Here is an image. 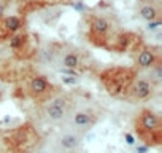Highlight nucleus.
Returning <instances> with one entry per match:
<instances>
[{
	"instance_id": "f257e3e1",
	"label": "nucleus",
	"mask_w": 162,
	"mask_h": 153,
	"mask_svg": "<svg viewBox=\"0 0 162 153\" xmlns=\"http://www.w3.org/2000/svg\"><path fill=\"white\" fill-rule=\"evenodd\" d=\"M70 110H72L70 97L64 93H56L43 104L41 115L46 121L57 124V123H65Z\"/></svg>"
},
{
	"instance_id": "f03ea898",
	"label": "nucleus",
	"mask_w": 162,
	"mask_h": 153,
	"mask_svg": "<svg viewBox=\"0 0 162 153\" xmlns=\"http://www.w3.org/2000/svg\"><path fill=\"white\" fill-rule=\"evenodd\" d=\"M95 121H97V117H95V112H92L88 107H76L72 109L69 112V117H67L65 123H67V129H72L78 134H84L86 131H89Z\"/></svg>"
},
{
	"instance_id": "7ed1b4c3",
	"label": "nucleus",
	"mask_w": 162,
	"mask_h": 153,
	"mask_svg": "<svg viewBox=\"0 0 162 153\" xmlns=\"http://www.w3.org/2000/svg\"><path fill=\"white\" fill-rule=\"evenodd\" d=\"M156 89V83L149 75H137L129 86V96L133 101H145L151 97Z\"/></svg>"
},
{
	"instance_id": "20e7f679",
	"label": "nucleus",
	"mask_w": 162,
	"mask_h": 153,
	"mask_svg": "<svg viewBox=\"0 0 162 153\" xmlns=\"http://www.w3.org/2000/svg\"><path fill=\"white\" fill-rule=\"evenodd\" d=\"M54 62L65 70H73L80 65L81 57L80 53L72 46H62L59 51L54 53Z\"/></svg>"
},
{
	"instance_id": "39448f33",
	"label": "nucleus",
	"mask_w": 162,
	"mask_h": 153,
	"mask_svg": "<svg viewBox=\"0 0 162 153\" xmlns=\"http://www.w3.org/2000/svg\"><path fill=\"white\" fill-rule=\"evenodd\" d=\"M81 142H83V134H78L72 129H65L57 136L56 145L62 151H75L81 145Z\"/></svg>"
},
{
	"instance_id": "423d86ee",
	"label": "nucleus",
	"mask_w": 162,
	"mask_h": 153,
	"mask_svg": "<svg viewBox=\"0 0 162 153\" xmlns=\"http://www.w3.org/2000/svg\"><path fill=\"white\" fill-rule=\"evenodd\" d=\"M138 129L141 132H149V134H154L160 131V118L154 112L151 110H141L140 112V117H138Z\"/></svg>"
},
{
	"instance_id": "0eeeda50",
	"label": "nucleus",
	"mask_w": 162,
	"mask_h": 153,
	"mask_svg": "<svg viewBox=\"0 0 162 153\" xmlns=\"http://www.w3.org/2000/svg\"><path fill=\"white\" fill-rule=\"evenodd\" d=\"M137 14L140 19L146 23H151V21H156V19H160V14H162V10H160V5L156 3V2H140L138 6H137Z\"/></svg>"
},
{
	"instance_id": "6e6552de",
	"label": "nucleus",
	"mask_w": 162,
	"mask_h": 153,
	"mask_svg": "<svg viewBox=\"0 0 162 153\" xmlns=\"http://www.w3.org/2000/svg\"><path fill=\"white\" fill-rule=\"evenodd\" d=\"M27 89H29V93H30L32 96L40 97V96L46 94L48 89H49V81H48L43 75H35V76H32V78L29 80Z\"/></svg>"
},
{
	"instance_id": "1a4fd4ad",
	"label": "nucleus",
	"mask_w": 162,
	"mask_h": 153,
	"mask_svg": "<svg viewBox=\"0 0 162 153\" xmlns=\"http://www.w3.org/2000/svg\"><path fill=\"white\" fill-rule=\"evenodd\" d=\"M111 29V23L105 16H95L91 21V32L95 37H105Z\"/></svg>"
},
{
	"instance_id": "9d476101",
	"label": "nucleus",
	"mask_w": 162,
	"mask_h": 153,
	"mask_svg": "<svg viewBox=\"0 0 162 153\" xmlns=\"http://www.w3.org/2000/svg\"><path fill=\"white\" fill-rule=\"evenodd\" d=\"M157 64V56L154 54V51L149 50V48H145V50H141L137 56V65L140 69H148L151 70L152 67Z\"/></svg>"
},
{
	"instance_id": "9b49d317",
	"label": "nucleus",
	"mask_w": 162,
	"mask_h": 153,
	"mask_svg": "<svg viewBox=\"0 0 162 153\" xmlns=\"http://www.w3.org/2000/svg\"><path fill=\"white\" fill-rule=\"evenodd\" d=\"M3 27L10 32H18L22 27V19L19 16H8L3 19Z\"/></svg>"
},
{
	"instance_id": "f8f14e48",
	"label": "nucleus",
	"mask_w": 162,
	"mask_h": 153,
	"mask_svg": "<svg viewBox=\"0 0 162 153\" xmlns=\"http://www.w3.org/2000/svg\"><path fill=\"white\" fill-rule=\"evenodd\" d=\"M26 42V37L24 35H14L11 40H10V46L14 48V50H18V48H21Z\"/></svg>"
},
{
	"instance_id": "ddd939ff",
	"label": "nucleus",
	"mask_w": 162,
	"mask_h": 153,
	"mask_svg": "<svg viewBox=\"0 0 162 153\" xmlns=\"http://www.w3.org/2000/svg\"><path fill=\"white\" fill-rule=\"evenodd\" d=\"M162 26V19H156V21H151V23H146V31L149 32H156L159 31Z\"/></svg>"
},
{
	"instance_id": "4468645a",
	"label": "nucleus",
	"mask_w": 162,
	"mask_h": 153,
	"mask_svg": "<svg viewBox=\"0 0 162 153\" xmlns=\"http://www.w3.org/2000/svg\"><path fill=\"white\" fill-rule=\"evenodd\" d=\"M61 80H62L65 85H75L76 81H78V76H69V75H64V76H61Z\"/></svg>"
},
{
	"instance_id": "2eb2a0df",
	"label": "nucleus",
	"mask_w": 162,
	"mask_h": 153,
	"mask_svg": "<svg viewBox=\"0 0 162 153\" xmlns=\"http://www.w3.org/2000/svg\"><path fill=\"white\" fill-rule=\"evenodd\" d=\"M135 151L137 153H148V145H137Z\"/></svg>"
},
{
	"instance_id": "dca6fc26",
	"label": "nucleus",
	"mask_w": 162,
	"mask_h": 153,
	"mask_svg": "<svg viewBox=\"0 0 162 153\" xmlns=\"http://www.w3.org/2000/svg\"><path fill=\"white\" fill-rule=\"evenodd\" d=\"M126 142L129 143V145H133V143H135V140H133V137L130 136V134H126Z\"/></svg>"
},
{
	"instance_id": "f3484780",
	"label": "nucleus",
	"mask_w": 162,
	"mask_h": 153,
	"mask_svg": "<svg viewBox=\"0 0 162 153\" xmlns=\"http://www.w3.org/2000/svg\"><path fill=\"white\" fill-rule=\"evenodd\" d=\"M3 11H5V2H3V0H0V18H2Z\"/></svg>"
}]
</instances>
